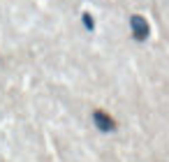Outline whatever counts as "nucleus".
Here are the masks:
<instances>
[]
</instances>
